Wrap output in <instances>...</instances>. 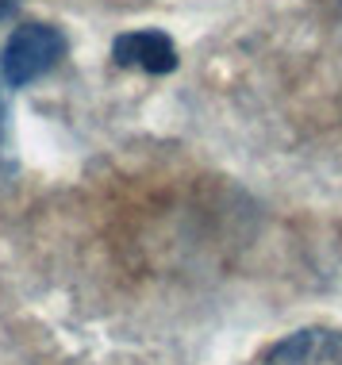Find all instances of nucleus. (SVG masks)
I'll return each instance as SVG.
<instances>
[{
    "instance_id": "1",
    "label": "nucleus",
    "mask_w": 342,
    "mask_h": 365,
    "mask_svg": "<svg viewBox=\"0 0 342 365\" xmlns=\"http://www.w3.org/2000/svg\"><path fill=\"white\" fill-rule=\"evenodd\" d=\"M66 51V38L51 24H19L8 35L4 51H0V81L8 88H24L38 81L46 70H54V62Z\"/></svg>"
},
{
    "instance_id": "2",
    "label": "nucleus",
    "mask_w": 342,
    "mask_h": 365,
    "mask_svg": "<svg viewBox=\"0 0 342 365\" xmlns=\"http://www.w3.org/2000/svg\"><path fill=\"white\" fill-rule=\"evenodd\" d=\"M261 365H342V331L338 327H300L277 339L261 354Z\"/></svg>"
},
{
    "instance_id": "3",
    "label": "nucleus",
    "mask_w": 342,
    "mask_h": 365,
    "mask_svg": "<svg viewBox=\"0 0 342 365\" xmlns=\"http://www.w3.org/2000/svg\"><path fill=\"white\" fill-rule=\"evenodd\" d=\"M112 58H115V66L142 70V73H154V77L177 70V46H173V38L165 31H154V27L120 35L112 43Z\"/></svg>"
},
{
    "instance_id": "4",
    "label": "nucleus",
    "mask_w": 342,
    "mask_h": 365,
    "mask_svg": "<svg viewBox=\"0 0 342 365\" xmlns=\"http://www.w3.org/2000/svg\"><path fill=\"white\" fill-rule=\"evenodd\" d=\"M16 170V139H12V104H8V85L0 81V181H8Z\"/></svg>"
}]
</instances>
